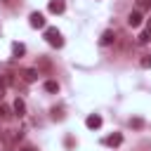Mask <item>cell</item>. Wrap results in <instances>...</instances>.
Returning a JSON list of instances; mask_svg holds the SVG:
<instances>
[{
    "mask_svg": "<svg viewBox=\"0 0 151 151\" xmlns=\"http://www.w3.org/2000/svg\"><path fill=\"white\" fill-rule=\"evenodd\" d=\"M52 118H57V120H61V118H64V113H61V109H52Z\"/></svg>",
    "mask_w": 151,
    "mask_h": 151,
    "instance_id": "obj_17",
    "label": "cell"
},
{
    "mask_svg": "<svg viewBox=\"0 0 151 151\" xmlns=\"http://www.w3.org/2000/svg\"><path fill=\"white\" fill-rule=\"evenodd\" d=\"M0 83H2L5 87H9V85L14 83V78H12V73H0Z\"/></svg>",
    "mask_w": 151,
    "mask_h": 151,
    "instance_id": "obj_12",
    "label": "cell"
},
{
    "mask_svg": "<svg viewBox=\"0 0 151 151\" xmlns=\"http://www.w3.org/2000/svg\"><path fill=\"white\" fill-rule=\"evenodd\" d=\"M139 66H142V68H151V54H144V57L139 59Z\"/></svg>",
    "mask_w": 151,
    "mask_h": 151,
    "instance_id": "obj_15",
    "label": "cell"
},
{
    "mask_svg": "<svg viewBox=\"0 0 151 151\" xmlns=\"http://www.w3.org/2000/svg\"><path fill=\"white\" fill-rule=\"evenodd\" d=\"M127 24H130L132 28H137V26L142 24V12H130V17H127Z\"/></svg>",
    "mask_w": 151,
    "mask_h": 151,
    "instance_id": "obj_7",
    "label": "cell"
},
{
    "mask_svg": "<svg viewBox=\"0 0 151 151\" xmlns=\"http://www.w3.org/2000/svg\"><path fill=\"white\" fill-rule=\"evenodd\" d=\"M12 54H14V57H24V54H26V45H24V42H14V45H12Z\"/></svg>",
    "mask_w": 151,
    "mask_h": 151,
    "instance_id": "obj_10",
    "label": "cell"
},
{
    "mask_svg": "<svg viewBox=\"0 0 151 151\" xmlns=\"http://www.w3.org/2000/svg\"><path fill=\"white\" fill-rule=\"evenodd\" d=\"M45 40H47L52 47H61V45H64V38H61V33H59L54 26L45 28Z\"/></svg>",
    "mask_w": 151,
    "mask_h": 151,
    "instance_id": "obj_1",
    "label": "cell"
},
{
    "mask_svg": "<svg viewBox=\"0 0 151 151\" xmlns=\"http://www.w3.org/2000/svg\"><path fill=\"white\" fill-rule=\"evenodd\" d=\"M139 7H144V9H146V7H151V0H142V2H139Z\"/></svg>",
    "mask_w": 151,
    "mask_h": 151,
    "instance_id": "obj_18",
    "label": "cell"
},
{
    "mask_svg": "<svg viewBox=\"0 0 151 151\" xmlns=\"http://www.w3.org/2000/svg\"><path fill=\"white\" fill-rule=\"evenodd\" d=\"M2 2H7V5H9V2H12V0H2Z\"/></svg>",
    "mask_w": 151,
    "mask_h": 151,
    "instance_id": "obj_21",
    "label": "cell"
},
{
    "mask_svg": "<svg viewBox=\"0 0 151 151\" xmlns=\"http://www.w3.org/2000/svg\"><path fill=\"white\" fill-rule=\"evenodd\" d=\"M149 40H151V31H149V28H146V31H144V33H142V35H139V38H137V42H139V45H146V42H149Z\"/></svg>",
    "mask_w": 151,
    "mask_h": 151,
    "instance_id": "obj_14",
    "label": "cell"
},
{
    "mask_svg": "<svg viewBox=\"0 0 151 151\" xmlns=\"http://www.w3.org/2000/svg\"><path fill=\"white\" fill-rule=\"evenodd\" d=\"M45 92H59V83L57 80H45Z\"/></svg>",
    "mask_w": 151,
    "mask_h": 151,
    "instance_id": "obj_11",
    "label": "cell"
},
{
    "mask_svg": "<svg viewBox=\"0 0 151 151\" xmlns=\"http://www.w3.org/2000/svg\"><path fill=\"white\" fill-rule=\"evenodd\" d=\"M12 111H14L19 118H21V116H26V101H24L21 97H17V99H14V104H12Z\"/></svg>",
    "mask_w": 151,
    "mask_h": 151,
    "instance_id": "obj_4",
    "label": "cell"
},
{
    "mask_svg": "<svg viewBox=\"0 0 151 151\" xmlns=\"http://www.w3.org/2000/svg\"><path fill=\"white\" fill-rule=\"evenodd\" d=\"M9 116H12V109H9L7 104H0V118H2V120H7Z\"/></svg>",
    "mask_w": 151,
    "mask_h": 151,
    "instance_id": "obj_13",
    "label": "cell"
},
{
    "mask_svg": "<svg viewBox=\"0 0 151 151\" xmlns=\"http://www.w3.org/2000/svg\"><path fill=\"white\" fill-rule=\"evenodd\" d=\"M19 76H21V78H24V83H35V80H38V76H40V73H38V71H35V68H24V71H21V73H19Z\"/></svg>",
    "mask_w": 151,
    "mask_h": 151,
    "instance_id": "obj_3",
    "label": "cell"
},
{
    "mask_svg": "<svg viewBox=\"0 0 151 151\" xmlns=\"http://www.w3.org/2000/svg\"><path fill=\"white\" fill-rule=\"evenodd\" d=\"M104 144H106V146H120V144H123V134H120V132H113V134L104 137Z\"/></svg>",
    "mask_w": 151,
    "mask_h": 151,
    "instance_id": "obj_5",
    "label": "cell"
},
{
    "mask_svg": "<svg viewBox=\"0 0 151 151\" xmlns=\"http://www.w3.org/2000/svg\"><path fill=\"white\" fill-rule=\"evenodd\" d=\"M113 40H116V33H113V31H104V33H101V38H99V42H101L104 47H106V45H111Z\"/></svg>",
    "mask_w": 151,
    "mask_h": 151,
    "instance_id": "obj_8",
    "label": "cell"
},
{
    "mask_svg": "<svg viewBox=\"0 0 151 151\" xmlns=\"http://www.w3.org/2000/svg\"><path fill=\"white\" fill-rule=\"evenodd\" d=\"M85 125H87L90 130H97V127H101V116H97V113L87 116V118H85Z\"/></svg>",
    "mask_w": 151,
    "mask_h": 151,
    "instance_id": "obj_6",
    "label": "cell"
},
{
    "mask_svg": "<svg viewBox=\"0 0 151 151\" xmlns=\"http://www.w3.org/2000/svg\"><path fill=\"white\" fill-rule=\"evenodd\" d=\"M130 125H132V127H142L144 120H142V118H130Z\"/></svg>",
    "mask_w": 151,
    "mask_h": 151,
    "instance_id": "obj_16",
    "label": "cell"
},
{
    "mask_svg": "<svg viewBox=\"0 0 151 151\" xmlns=\"http://www.w3.org/2000/svg\"><path fill=\"white\" fill-rule=\"evenodd\" d=\"M28 24H31L33 28H45V17H42L40 12H31V17H28Z\"/></svg>",
    "mask_w": 151,
    "mask_h": 151,
    "instance_id": "obj_2",
    "label": "cell"
},
{
    "mask_svg": "<svg viewBox=\"0 0 151 151\" xmlns=\"http://www.w3.org/2000/svg\"><path fill=\"white\" fill-rule=\"evenodd\" d=\"M50 12L61 14V12H64V0H50Z\"/></svg>",
    "mask_w": 151,
    "mask_h": 151,
    "instance_id": "obj_9",
    "label": "cell"
},
{
    "mask_svg": "<svg viewBox=\"0 0 151 151\" xmlns=\"http://www.w3.org/2000/svg\"><path fill=\"white\" fill-rule=\"evenodd\" d=\"M19 151H35L33 146H24V149H19Z\"/></svg>",
    "mask_w": 151,
    "mask_h": 151,
    "instance_id": "obj_20",
    "label": "cell"
},
{
    "mask_svg": "<svg viewBox=\"0 0 151 151\" xmlns=\"http://www.w3.org/2000/svg\"><path fill=\"white\" fill-rule=\"evenodd\" d=\"M5 90H7V87H5V85H2V83H0V99H2V97H5Z\"/></svg>",
    "mask_w": 151,
    "mask_h": 151,
    "instance_id": "obj_19",
    "label": "cell"
}]
</instances>
